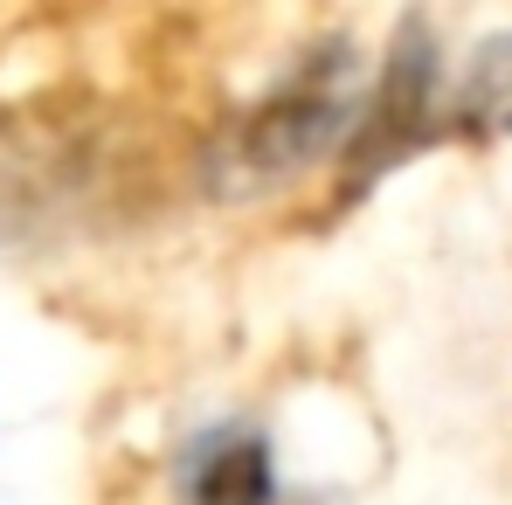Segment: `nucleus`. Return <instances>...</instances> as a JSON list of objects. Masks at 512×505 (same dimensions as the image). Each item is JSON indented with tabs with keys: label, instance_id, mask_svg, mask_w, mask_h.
I'll return each mask as SVG.
<instances>
[{
	"label": "nucleus",
	"instance_id": "obj_1",
	"mask_svg": "<svg viewBox=\"0 0 512 505\" xmlns=\"http://www.w3.org/2000/svg\"><path fill=\"white\" fill-rule=\"evenodd\" d=\"M346 104H353V49H346V42H319V49L243 118V139H236L243 167H256V173L312 167V160L340 139Z\"/></svg>",
	"mask_w": 512,
	"mask_h": 505
},
{
	"label": "nucleus",
	"instance_id": "obj_2",
	"mask_svg": "<svg viewBox=\"0 0 512 505\" xmlns=\"http://www.w3.org/2000/svg\"><path fill=\"white\" fill-rule=\"evenodd\" d=\"M429 111H436V42H429L423 21H402L388 70H381V84L367 97L353 139H346V194H360L374 173L409 160L429 132Z\"/></svg>",
	"mask_w": 512,
	"mask_h": 505
},
{
	"label": "nucleus",
	"instance_id": "obj_3",
	"mask_svg": "<svg viewBox=\"0 0 512 505\" xmlns=\"http://www.w3.org/2000/svg\"><path fill=\"white\" fill-rule=\"evenodd\" d=\"M180 499L187 505H277L270 443L250 429H215L187 450L180 464Z\"/></svg>",
	"mask_w": 512,
	"mask_h": 505
}]
</instances>
